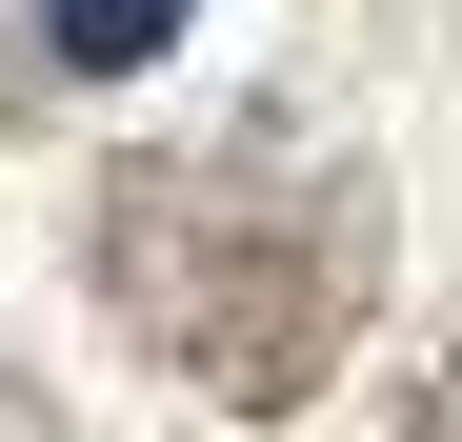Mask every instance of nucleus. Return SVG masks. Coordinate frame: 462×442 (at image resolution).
Masks as SVG:
<instances>
[{"instance_id": "f257e3e1", "label": "nucleus", "mask_w": 462, "mask_h": 442, "mask_svg": "<svg viewBox=\"0 0 462 442\" xmlns=\"http://www.w3.org/2000/svg\"><path fill=\"white\" fill-rule=\"evenodd\" d=\"M81 281L221 422H301L382 322V181L362 161H121L81 201Z\"/></svg>"}, {"instance_id": "f03ea898", "label": "nucleus", "mask_w": 462, "mask_h": 442, "mask_svg": "<svg viewBox=\"0 0 462 442\" xmlns=\"http://www.w3.org/2000/svg\"><path fill=\"white\" fill-rule=\"evenodd\" d=\"M21 21H41V60H60V81H141V60H162L201 0H21Z\"/></svg>"}, {"instance_id": "7ed1b4c3", "label": "nucleus", "mask_w": 462, "mask_h": 442, "mask_svg": "<svg viewBox=\"0 0 462 442\" xmlns=\"http://www.w3.org/2000/svg\"><path fill=\"white\" fill-rule=\"evenodd\" d=\"M0 442H60V402H41V382H21V362H0Z\"/></svg>"}]
</instances>
